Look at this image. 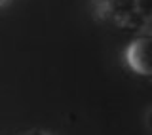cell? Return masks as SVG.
Listing matches in <instances>:
<instances>
[{
	"instance_id": "obj_1",
	"label": "cell",
	"mask_w": 152,
	"mask_h": 135,
	"mask_svg": "<svg viewBox=\"0 0 152 135\" xmlns=\"http://www.w3.org/2000/svg\"><path fill=\"white\" fill-rule=\"evenodd\" d=\"M97 21L118 31L139 32L152 21V0H91Z\"/></svg>"
},
{
	"instance_id": "obj_2",
	"label": "cell",
	"mask_w": 152,
	"mask_h": 135,
	"mask_svg": "<svg viewBox=\"0 0 152 135\" xmlns=\"http://www.w3.org/2000/svg\"><path fill=\"white\" fill-rule=\"evenodd\" d=\"M124 61L133 74L152 80V32L133 38L124 51Z\"/></svg>"
},
{
	"instance_id": "obj_3",
	"label": "cell",
	"mask_w": 152,
	"mask_h": 135,
	"mask_svg": "<svg viewBox=\"0 0 152 135\" xmlns=\"http://www.w3.org/2000/svg\"><path fill=\"white\" fill-rule=\"evenodd\" d=\"M146 126H148L150 133H152V105L148 107V112H146Z\"/></svg>"
},
{
	"instance_id": "obj_4",
	"label": "cell",
	"mask_w": 152,
	"mask_h": 135,
	"mask_svg": "<svg viewBox=\"0 0 152 135\" xmlns=\"http://www.w3.org/2000/svg\"><path fill=\"white\" fill-rule=\"evenodd\" d=\"M23 135H46L42 129H31V131H27V133H23Z\"/></svg>"
},
{
	"instance_id": "obj_5",
	"label": "cell",
	"mask_w": 152,
	"mask_h": 135,
	"mask_svg": "<svg viewBox=\"0 0 152 135\" xmlns=\"http://www.w3.org/2000/svg\"><path fill=\"white\" fill-rule=\"evenodd\" d=\"M2 2H4V0H0V4H2Z\"/></svg>"
}]
</instances>
